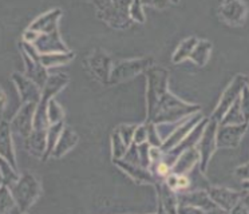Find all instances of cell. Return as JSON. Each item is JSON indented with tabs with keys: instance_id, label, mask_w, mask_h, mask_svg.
Returning a JSON list of instances; mask_svg holds the SVG:
<instances>
[{
	"instance_id": "cell-41",
	"label": "cell",
	"mask_w": 249,
	"mask_h": 214,
	"mask_svg": "<svg viewBox=\"0 0 249 214\" xmlns=\"http://www.w3.org/2000/svg\"><path fill=\"white\" fill-rule=\"evenodd\" d=\"M141 3L143 5H147V7H154V8H158V10H165L170 5V0H141Z\"/></svg>"
},
{
	"instance_id": "cell-13",
	"label": "cell",
	"mask_w": 249,
	"mask_h": 214,
	"mask_svg": "<svg viewBox=\"0 0 249 214\" xmlns=\"http://www.w3.org/2000/svg\"><path fill=\"white\" fill-rule=\"evenodd\" d=\"M178 205H193L200 208L204 213L205 212H216L220 210L216 203L213 202L206 192V189H197V190H184L177 193Z\"/></svg>"
},
{
	"instance_id": "cell-11",
	"label": "cell",
	"mask_w": 249,
	"mask_h": 214,
	"mask_svg": "<svg viewBox=\"0 0 249 214\" xmlns=\"http://www.w3.org/2000/svg\"><path fill=\"white\" fill-rule=\"evenodd\" d=\"M248 15V7L243 0H222L218 7V16L229 26H241Z\"/></svg>"
},
{
	"instance_id": "cell-24",
	"label": "cell",
	"mask_w": 249,
	"mask_h": 214,
	"mask_svg": "<svg viewBox=\"0 0 249 214\" xmlns=\"http://www.w3.org/2000/svg\"><path fill=\"white\" fill-rule=\"evenodd\" d=\"M78 134L72 130L71 127H66L62 130V134H60L58 142L55 144L54 150L51 153V158H55V160H59L62 157H65L71 149L75 147V144L78 143Z\"/></svg>"
},
{
	"instance_id": "cell-40",
	"label": "cell",
	"mask_w": 249,
	"mask_h": 214,
	"mask_svg": "<svg viewBox=\"0 0 249 214\" xmlns=\"http://www.w3.org/2000/svg\"><path fill=\"white\" fill-rule=\"evenodd\" d=\"M133 142L136 144H141L143 143V142H147V122L137 125Z\"/></svg>"
},
{
	"instance_id": "cell-37",
	"label": "cell",
	"mask_w": 249,
	"mask_h": 214,
	"mask_svg": "<svg viewBox=\"0 0 249 214\" xmlns=\"http://www.w3.org/2000/svg\"><path fill=\"white\" fill-rule=\"evenodd\" d=\"M138 146V158H140V165L142 167H150V143L149 142H143Z\"/></svg>"
},
{
	"instance_id": "cell-30",
	"label": "cell",
	"mask_w": 249,
	"mask_h": 214,
	"mask_svg": "<svg viewBox=\"0 0 249 214\" xmlns=\"http://www.w3.org/2000/svg\"><path fill=\"white\" fill-rule=\"evenodd\" d=\"M244 122H245V119H244L243 111L240 107V101L237 99L232 106L228 108L225 115L220 121V125H241Z\"/></svg>"
},
{
	"instance_id": "cell-22",
	"label": "cell",
	"mask_w": 249,
	"mask_h": 214,
	"mask_svg": "<svg viewBox=\"0 0 249 214\" xmlns=\"http://www.w3.org/2000/svg\"><path fill=\"white\" fill-rule=\"evenodd\" d=\"M23 62H24V67H26V72L24 75L30 78V79L35 82L36 85L42 89L46 83V80L49 78V74H47V69L44 67L43 64L40 63L39 60H35L31 56H28L27 54L23 53Z\"/></svg>"
},
{
	"instance_id": "cell-36",
	"label": "cell",
	"mask_w": 249,
	"mask_h": 214,
	"mask_svg": "<svg viewBox=\"0 0 249 214\" xmlns=\"http://www.w3.org/2000/svg\"><path fill=\"white\" fill-rule=\"evenodd\" d=\"M137 125H121L117 130H118L121 138L124 139V142L126 143L127 147H130V144L133 143V138H134V131H136Z\"/></svg>"
},
{
	"instance_id": "cell-48",
	"label": "cell",
	"mask_w": 249,
	"mask_h": 214,
	"mask_svg": "<svg viewBox=\"0 0 249 214\" xmlns=\"http://www.w3.org/2000/svg\"><path fill=\"white\" fill-rule=\"evenodd\" d=\"M0 179H1V177H0Z\"/></svg>"
},
{
	"instance_id": "cell-33",
	"label": "cell",
	"mask_w": 249,
	"mask_h": 214,
	"mask_svg": "<svg viewBox=\"0 0 249 214\" xmlns=\"http://www.w3.org/2000/svg\"><path fill=\"white\" fill-rule=\"evenodd\" d=\"M127 146L124 142V139L121 138L118 130L115 128L111 133V151H113V160H121L124 158L127 153Z\"/></svg>"
},
{
	"instance_id": "cell-42",
	"label": "cell",
	"mask_w": 249,
	"mask_h": 214,
	"mask_svg": "<svg viewBox=\"0 0 249 214\" xmlns=\"http://www.w3.org/2000/svg\"><path fill=\"white\" fill-rule=\"evenodd\" d=\"M163 158V150L158 146H150V166L161 162Z\"/></svg>"
},
{
	"instance_id": "cell-4",
	"label": "cell",
	"mask_w": 249,
	"mask_h": 214,
	"mask_svg": "<svg viewBox=\"0 0 249 214\" xmlns=\"http://www.w3.org/2000/svg\"><path fill=\"white\" fill-rule=\"evenodd\" d=\"M19 212H27L40 194V182L34 174H23L14 185L10 186Z\"/></svg>"
},
{
	"instance_id": "cell-9",
	"label": "cell",
	"mask_w": 249,
	"mask_h": 214,
	"mask_svg": "<svg viewBox=\"0 0 249 214\" xmlns=\"http://www.w3.org/2000/svg\"><path fill=\"white\" fill-rule=\"evenodd\" d=\"M249 123L241 125H220L216 131L217 149H236L241 143L244 135L248 130Z\"/></svg>"
},
{
	"instance_id": "cell-3",
	"label": "cell",
	"mask_w": 249,
	"mask_h": 214,
	"mask_svg": "<svg viewBox=\"0 0 249 214\" xmlns=\"http://www.w3.org/2000/svg\"><path fill=\"white\" fill-rule=\"evenodd\" d=\"M146 75V119L152 117L161 96L169 90V71L158 64H152Z\"/></svg>"
},
{
	"instance_id": "cell-7",
	"label": "cell",
	"mask_w": 249,
	"mask_h": 214,
	"mask_svg": "<svg viewBox=\"0 0 249 214\" xmlns=\"http://www.w3.org/2000/svg\"><path fill=\"white\" fill-rule=\"evenodd\" d=\"M218 127V122L216 121H212L209 119L206 123L205 128H204V133L201 135L198 143L196 144V149L198 150V154H200V169L202 173H205L208 166L211 163L212 157L214 155L217 150V143H216V131Z\"/></svg>"
},
{
	"instance_id": "cell-15",
	"label": "cell",
	"mask_w": 249,
	"mask_h": 214,
	"mask_svg": "<svg viewBox=\"0 0 249 214\" xmlns=\"http://www.w3.org/2000/svg\"><path fill=\"white\" fill-rule=\"evenodd\" d=\"M117 167H119L121 170L124 171V174L130 177L131 179L140 182V183H150V185H156L158 182L157 177L153 174L152 171L146 169V167H142L138 163H133L129 160H113Z\"/></svg>"
},
{
	"instance_id": "cell-25",
	"label": "cell",
	"mask_w": 249,
	"mask_h": 214,
	"mask_svg": "<svg viewBox=\"0 0 249 214\" xmlns=\"http://www.w3.org/2000/svg\"><path fill=\"white\" fill-rule=\"evenodd\" d=\"M26 149L35 157L43 158L47 144V128H34L28 138L24 141Z\"/></svg>"
},
{
	"instance_id": "cell-16",
	"label": "cell",
	"mask_w": 249,
	"mask_h": 214,
	"mask_svg": "<svg viewBox=\"0 0 249 214\" xmlns=\"http://www.w3.org/2000/svg\"><path fill=\"white\" fill-rule=\"evenodd\" d=\"M33 44L38 50L39 54L65 53V51H70L69 47L65 44V42L62 40L59 30L39 34L36 40Z\"/></svg>"
},
{
	"instance_id": "cell-8",
	"label": "cell",
	"mask_w": 249,
	"mask_h": 214,
	"mask_svg": "<svg viewBox=\"0 0 249 214\" xmlns=\"http://www.w3.org/2000/svg\"><path fill=\"white\" fill-rule=\"evenodd\" d=\"M36 103H23L19 111L15 114L10 122L12 135H17L22 141H26L28 135L34 130V114H35Z\"/></svg>"
},
{
	"instance_id": "cell-14",
	"label": "cell",
	"mask_w": 249,
	"mask_h": 214,
	"mask_svg": "<svg viewBox=\"0 0 249 214\" xmlns=\"http://www.w3.org/2000/svg\"><path fill=\"white\" fill-rule=\"evenodd\" d=\"M12 82L17 87V91L19 96H20V102L23 103H38L42 96V89L39 87L35 82L27 78L26 75L18 74L14 72L12 74Z\"/></svg>"
},
{
	"instance_id": "cell-1",
	"label": "cell",
	"mask_w": 249,
	"mask_h": 214,
	"mask_svg": "<svg viewBox=\"0 0 249 214\" xmlns=\"http://www.w3.org/2000/svg\"><path fill=\"white\" fill-rule=\"evenodd\" d=\"M200 110V105H193L189 102L182 101L168 90L161 96V99L158 101L157 106L153 111L152 117L146 119V122H173V121H179L182 118L189 117Z\"/></svg>"
},
{
	"instance_id": "cell-28",
	"label": "cell",
	"mask_w": 249,
	"mask_h": 214,
	"mask_svg": "<svg viewBox=\"0 0 249 214\" xmlns=\"http://www.w3.org/2000/svg\"><path fill=\"white\" fill-rule=\"evenodd\" d=\"M197 42H198V37L197 36L185 37L184 40L178 44V47L176 48L173 56H172V62L174 64H178L186 60V59H189L190 54L193 51V48L197 44Z\"/></svg>"
},
{
	"instance_id": "cell-29",
	"label": "cell",
	"mask_w": 249,
	"mask_h": 214,
	"mask_svg": "<svg viewBox=\"0 0 249 214\" xmlns=\"http://www.w3.org/2000/svg\"><path fill=\"white\" fill-rule=\"evenodd\" d=\"M63 128H65V122L53 123L47 127V144H46V151H44L43 158H42L43 160H47L51 157V153H53Z\"/></svg>"
},
{
	"instance_id": "cell-19",
	"label": "cell",
	"mask_w": 249,
	"mask_h": 214,
	"mask_svg": "<svg viewBox=\"0 0 249 214\" xmlns=\"http://www.w3.org/2000/svg\"><path fill=\"white\" fill-rule=\"evenodd\" d=\"M154 186L157 187L158 190V202H160L158 212L177 213V209H178L177 192L170 189L163 181H158Z\"/></svg>"
},
{
	"instance_id": "cell-34",
	"label": "cell",
	"mask_w": 249,
	"mask_h": 214,
	"mask_svg": "<svg viewBox=\"0 0 249 214\" xmlns=\"http://www.w3.org/2000/svg\"><path fill=\"white\" fill-rule=\"evenodd\" d=\"M47 117H49L50 125H53V123H58V122H63V118H65L63 107L60 106L55 98L50 99L49 106H47Z\"/></svg>"
},
{
	"instance_id": "cell-26",
	"label": "cell",
	"mask_w": 249,
	"mask_h": 214,
	"mask_svg": "<svg viewBox=\"0 0 249 214\" xmlns=\"http://www.w3.org/2000/svg\"><path fill=\"white\" fill-rule=\"evenodd\" d=\"M212 43L209 40H205V39H198V42L193 48V51L190 54L189 59L193 62L195 64H197L198 67H204L208 60L211 58V53H212Z\"/></svg>"
},
{
	"instance_id": "cell-43",
	"label": "cell",
	"mask_w": 249,
	"mask_h": 214,
	"mask_svg": "<svg viewBox=\"0 0 249 214\" xmlns=\"http://www.w3.org/2000/svg\"><path fill=\"white\" fill-rule=\"evenodd\" d=\"M234 174L238 179L241 181H249V162L244 163V165L238 166L237 169L234 170Z\"/></svg>"
},
{
	"instance_id": "cell-27",
	"label": "cell",
	"mask_w": 249,
	"mask_h": 214,
	"mask_svg": "<svg viewBox=\"0 0 249 214\" xmlns=\"http://www.w3.org/2000/svg\"><path fill=\"white\" fill-rule=\"evenodd\" d=\"M74 56H75V54L72 53V51L40 54V63L43 64L46 69H51V67L70 63L71 60L74 59Z\"/></svg>"
},
{
	"instance_id": "cell-38",
	"label": "cell",
	"mask_w": 249,
	"mask_h": 214,
	"mask_svg": "<svg viewBox=\"0 0 249 214\" xmlns=\"http://www.w3.org/2000/svg\"><path fill=\"white\" fill-rule=\"evenodd\" d=\"M238 101H240V107H241V111H243L244 119H245V122L249 123V85L244 87Z\"/></svg>"
},
{
	"instance_id": "cell-23",
	"label": "cell",
	"mask_w": 249,
	"mask_h": 214,
	"mask_svg": "<svg viewBox=\"0 0 249 214\" xmlns=\"http://www.w3.org/2000/svg\"><path fill=\"white\" fill-rule=\"evenodd\" d=\"M70 78L66 74H54L49 75V78L46 80V83L42 87V96L40 101L49 103L50 99L55 98V95L65 89L66 86L69 85Z\"/></svg>"
},
{
	"instance_id": "cell-6",
	"label": "cell",
	"mask_w": 249,
	"mask_h": 214,
	"mask_svg": "<svg viewBox=\"0 0 249 214\" xmlns=\"http://www.w3.org/2000/svg\"><path fill=\"white\" fill-rule=\"evenodd\" d=\"M247 85H249V78L247 75L238 74L234 76V79L228 85V87L222 92L220 101L217 103L216 108L213 110L212 115L209 119L212 121H216V122L220 123V121L222 119V117L225 115V112L228 111V108L232 106L234 102L237 101L240 98V94L241 91Z\"/></svg>"
},
{
	"instance_id": "cell-46",
	"label": "cell",
	"mask_w": 249,
	"mask_h": 214,
	"mask_svg": "<svg viewBox=\"0 0 249 214\" xmlns=\"http://www.w3.org/2000/svg\"><path fill=\"white\" fill-rule=\"evenodd\" d=\"M243 189H248L249 190V181H243Z\"/></svg>"
},
{
	"instance_id": "cell-35",
	"label": "cell",
	"mask_w": 249,
	"mask_h": 214,
	"mask_svg": "<svg viewBox=\"0 0 249 214\" xmlns=\"http://www.w3.org/2000/svg\"><path fill=\"white\" fill-rule=\"evenodd\" d=\"M129 14L133 21L137 23H143L145 21V12H143V4L141 0H131L130 7H129Z\"/></svg>"
},
{
	"instance_id": "cell-32",
	"label": "cell",
	"mask_w": 249,
	"mask_h": 214,
	"mask_svg": "<svg viewBox=\"0 0 249 214\" xmlns=\"http://www.w3.org/2000/svg\"><path fill=\"white\" fill-rule=\"evenodd\" d=\"M17 170L18 169H15L8 160H4L3 157H0V177H1V183H6L8 186L14 185L19 179Z\"/></svg>"
},
{
	"instance_id": "cell-5",
	"label": "cell",
	"mask_w": 249,
	"mask_h": 214,
	"mask_svg": "<svg viewBox=\"0 0 249 214\" xmlns=\"http://www.w3.org/2000/svg\"><path fill=\"white\" fill-rule=\"evenodd\" d=\"M152 64H154L152 58L127 59V60H117L113 62L108 85H117L124 80L134 78L141 72H145Z\"/></svg>"
},
{
	"instance_id": "cell-39",
	"label": "cell",
	"mask_w": 249,
	"mask_h": 214,
	"mask_svg": "<svg viewBox=\"0 0 249 214\" xmlns=\"http://www.w3.org/2000/svg\"><path fill=\"white\" fill-rule=\"evenodd\" d=\"M147 142L150 143V146H158V147H161L162 144V139L160 138L156 126L152 122H147Z\"/></svg>"
},
{
	"instance_id": "cell-10",
	"label": "cell",
	"mask_w": 249,
	"mask_h": 214,
	"mask_svg": "<svg viewBox=\"0 0 249 214\" xmlns=\"http://www.w3.org/2000/svg\"><path fill=\"white\" fill-rule=\"evenodd\" d=\"M86 67L90 71V74L97 78L103 85H108L110 80V72L113 67V59L102 50H97L90 54L86 59Z\"/></svg>"
},
{
	"instance_id": "cell-45",
	"label": "cell",
	"mask_w": 249,
	"mask_h": 214,
	"mask_svg": "<svg viewBox=\"0 0 249 214\" xmlns=\"http://www.w3.org/2000/svg\"><path fill=\"white\" fill-rule=\"evenodd\" d=\"M240 202L243 203L244 208L247 209V212L249 213V190L248 189H244V192L240 196Z\"/></svg>"
},
{
	"instance_id": "cell-44",
	"label": "cell",
	"mask_w": 249,
	"mask_h": 214,
	"mask_svg": "<svg viewBox=\"0 0 249 214\" xmlns=\"http://www.w3.org/2000/svg\"><path fill=\"white\" fill-rule=\"evenodd\" d=\"M6 105H7V96L4 94V91L1 90L0 87V122L3 121V112L6 110Z\"/></svg>"
},
{
	"instance_id": "cell-20",
	"label": "cell",
	"mask_w": 249,
	"mask_h": 214,
	"mask_svg": "<svg viewBox=\"0 0 249 214\" xmlns=\"http://www.w3.org/2000/svg\"><path fill=\"white\" fill-rule=\"evenodd\" d=\"M198 163H200L198 150L196 147H192V149L185 150L184 153H181L178 155V158L174 162L173 167H172V173L177 174V176L189 174L190 171L193 170Z\"/></svg>"
},
{
	"instance_id": "cell-12",
	"label": "cell",
	"mask_w": 249,
	"mask_h": 214,
	"mask_svg": "<svg viewBox=\"0 0 249 214\" xmlns=\"http://www.w3.org/2000/svg\"><path fill=\"white\" fill-rule=\"evenodd\" d=\"M206 192L212 201L216 203L217 208L225 213L232 212L233 208L240 202V196H241V193L232 189L224 186H212V185L206 187Z\"/></svg>"
},
{
	"instance_id": "cell-2",
	"label": "cell",
	"mask_w": 249,
	"mask_h": 214,
	"mask_svg": "<svg viewBox=\"0 0 249 214\" xmlns=\"http://www.w3.org/2000/svg\"><path fill=\"white\" fill-rule=\"evenodd\" d=\"M97 7L98 18L106 21L108 26L118 30L130 27L131 18L129 14L131 0H92Z\"/></svg>"
},
{
	"instance_id": "cell-17",
	"label": "cell",
	"mask_w": 249,
	"mask_h": 214,
	"mask_svg": "<svg viewBox=\"0 0 249 214\" xmlns=\"http://www.w3.org/2000/svg\"><path fill=\"white\" fill-rule=\"evenodd\" d=\"M202 118L204 117H202V114H201L200 111L192 114V115H190V117L188 118V119H186V121H185V122L182 123V125H181V126H179L168 139L163 141L162 144H161V149H162L163 151H168V150L173 149L174 146H177V144H178L179 142L192 131V128L195 127L196 125L200 122Z\"/></svg>"
},
{
	"instance_id": "cell-21",
	"label": "cell",
	"mask_w": 249,
	"mask_h": 214,
	"mask_svg": "<svg viewBox=\"0 0 249 214\" xmlns=\"http://www.w3.org/2000/svg\"><path fill=\"white\" fill-rule=\"evenodd\" d=\"M62 18V10L55 8L49 12H46L43 15H40L36 18L35 20L28 26V28H31L34 31L43 34V32H51L58 30V23L59 19Z\"/></svg>"
},
{
	"instance_id": "cell-47",
	"label": "cell",
	"mask_w": 249,
	"mask_h": 214,
	"mask_svg": "<svg viewBox=\"0 0 249 214\" xmlns=\"http://www.w3.org/2000/svg\"><path fill=\"white\" fill-rule=\"evenodd\" d=\"M172 3H174V4H177V3H179V0H170Z\"/></svg>"
},
{
	"instance_id": "cell-18",
	"label": "cell",
	"mask_w": 249,
	"mask_h": 214,
	"mask_svg": "<svg viewBox=\"0 0 249 214\" xmlns=\"http://www.w3.org/2000/svg\"><path fill=\"white\" fill-rule=\"evenodd\" d=\"M12 131L10 127V122L3 119L0 122V157H3L11 163L15 169L17 166V155L14 149V142H12Z\"/></svg>"
},
{
	"instance_id": "cell-31",
	"label": "cell",
	"mask_w": 249,
	"mask_h": 214,
	"mask_svg": "<svg viewBox=\"0 0 249 214\" xmlns=\"http://www.w3.org/2000/svg\"><path fill=\"white\" fill-rule=\"evenodd\" d=\"M15 208L17 202L14 199L10 186L6 183H0V213H10Z\"/></svg>"
}]
</instances>
